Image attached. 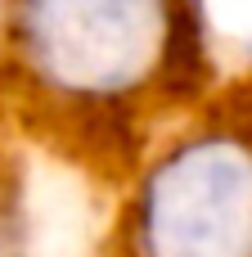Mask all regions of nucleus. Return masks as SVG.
I'll return each instance as SVG.
<instances>
[{"instance_id":"f257e3e1","label":"nucleus","mask_w":252,"mask_h":257,"mask_svg":"<svg viewBox=\"0 0 252 257\" xmlns=\"http://www.w3.org/2000/svg\"><path fill=\"white\" fill-rule=\"evenodd\" d=\"M140 257H252V145H176L140 190Z\"/></svg>"},{"instance_id":"f03ea898","label":"nucleus","mask_w":252,"mask_h":257,"mask_svg":"<svg viewBox=\"0 0 252 257\" xmlns=\"http://www.w3.org/2000/svg\"><path fill=\"white\" fill-rule=\"evenodd\" d=\"M167 27L158 5H36L23 14V45L50 86L108 99L158 68Z\"/></svg>"}]
</instances>
